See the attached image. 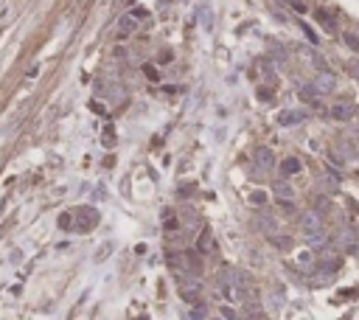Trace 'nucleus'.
Returning <instances> with one entry per match:
<instances>
[{
    "label": "nucleus",
    "instance_id": "obj_4",
    "mask_svg": "<svg viewBox=\"0 0 359 320\" xmlns=\"http://www.w3.org/2000/svg\"><path fill=\"white\" fill-rule=\"evenodd\" d=\"M300 228H303L309 236L320 233V217H317V214H312V211H309V214H303V217H300Z\"/></svg>",
    "mask_w": 359,
    "mask_h": 320
},
{
    "label": "nucleus",
    "instance_id": "obj_12",
    "mask_svg": "<svg viewBox=\"0 0 359 320\" xmlns=\"http://www.w3.org/2000/svg\"><path fill=\"white\" fill-rule=\"evenodd\" d=\"M113 250V242H104V247H101V250L96 253V261H104L107 259V253Z\"/></svg>",
    "mask_w": 359,
    "mask_h": 320
},
{
    "label": "nucleus",
    "instance_id": "obj_14",
    "mask_svg": "<svg viewBox=\"0 0 359 320\" xmlns=\"http://www.w3.org/2000/svg\"><path fill=\"white\" fill-rule=\"evenodd\" d=\"M146 76H149V79H158L160 73H158V70H155V68H152V65H146Z\"/></svg>",
    "mask_w": 359,
    "mask_h": 320
},
{
    "label": "nucleus",
    "instance_id": "obj_3",
    "mask_svg": "<svg viewBox=\"0 0 359 320\" xmlns=\"http://www.w3.org/2000/svg\"><path fill=\"white\" fill-rule=\"evenodd\" d=\"M253 160H255V166H258L261 172H270L272 166H275V157H272L270 149H258V152L253 155Z\"/></svg>",
    "mask_w": 359,
    "mask_h": 320
},
{
    "label": "nucleus",
    "instance_id": "obj_8",
    "mask_svg": "<svg viewBox=\"0 0 359 320\" xmlns=\"http://www.w3.org/2000/svg\"><path fill=\"white\" fill-rule=\"evenodd\" d=\"M334 118H337V121H345V118H351V107H342V104H340V107H334Z\"/></svg>",
    "mask_w": 359,
    "mask_h": 320
},
{
    "label": "nucleus",
    "instance_id": "obj_11",
    "mask_svg": "<svg viewBox=\"0 0 359 320\" xmlns=\"http://www.w3.org/2000/svg\"><path fill=\"white\" fill-rule=\"evenodd\" d=\"M191 320H205V306H199V303H197V306L191 309Z\"/></svg>",
    "mask_w": 359,
    "mask_h": 320
},
{
    "label": "nucleus",
    "instance_id": "obj_6",
    "mask_svg": "<svg viewBox=\"0 0 359 320\" xmlns=\"http://www.w3.org/2000/svg\"><path fill=\"white\" fill-rule=\"evenodd\" d=\"M197 247H199V253H210L213 250V239H210V233L205 230V233L199 236V242H197Z\"/></svg>",
    "mask_w": 359,
    "mask_h": 320
},
{
    "label": "nucleus",
    "instance_id": "obj_15",
    "mask_svg": "<svg viewBox=\"0 0 359 320\" xmlns=\"http://www.w3.org/2000/svg\"><path fill=\"white\" fill-rule=\"evenodd\" d=\"M219 320H225V318H219Z\"/></svg>",
    "mask_w": 359,
    "mask_h": 320
},
{
    "label": "nucleus",
    "instance_id": "obj_13",
    "mask_svg": "<svg viewBox=\"0 0 359 320\" xmlns=\"http://www.w3.org/2000/svg\"><path fill=\"white\" fill-rule=\"evenodd\" d=\"M222 318H225V320H239V315L230 309V306H222Z\"/></svg>",
    "mask_w": 359,
    "mask_h": 320
},
{
    "label": "nucleus",
    "instance_id": "obj_9",
    "mask_svg": "<svg viewBox=\"0 0 359 320\" xmlns=\"http://www.w3.org/2000/svg\"><path fill=\"white\" fill-rule=\"evenodd\" d=\"M342 40H345V45H348V48H354V51H359V37H357V34H345V37H342Z\"/></svg>",
    "mask_w": 359,
    "mask_h": 320
},
{
    "label": "nucleus",
    "instance_id": "obj_1",
    "mask_svg": "<svg viewBox=\"0 0 359 320\" xmlns=\"http://www.w3.org/2000/svg\"><path fill=\"white\" fill-rule=\"evenodd\" d=\"M135 28H138V20L132 17V14H123L118 20V26H115V40H129L135 34Z\"/></svg>",
    "mask_w": 359,
    "mask_h": 320
},
{
    "label": "nucleus",
    "instance_id": "obj_5",
    "mask_svg": "<svg viewBox=\"0 0 359 320\" xmlns=\"http://www.w3.org/2000/svg\"><path fill=\"white\" fill-rule=\"evenodd\" d=\"M275 197H278V202H289V199L295 197V188H292L286 180H278L275 183Z\"/></svg>",
    "mask_w": 359,
    "mask_h": 320
},
{
    "label": "nucleus",
    "instance_id": "obj_10",
    "mask_svg": "<svg viewBox=\"0 0 359 320\" xmlns=\"http://www.w3.org/2000/svg\"><path fill=\"white\" fill-rule=\"evenodd\" d=\"M104 146H115V130L113 127H107L104 130Z\"/></svg>",
    "mask_w": 359,
    "mask_h": 320
},
{
    "label": "nucleus",
    "instance_id": "obj_7",
    "mask_svg": "<svg viewBox=\"0 0 359 320\" xmlns=\"http://www.w3.org/2000/svg\"><path fill=\"white\" fill-rule=\"evenodd\" d=\"M278 121L283 124V127H286V124H298V121H303V113H280Z\"/></svg>",
    "mask_w": 359,
    "mask_h": 320
},
{
    "label": "nucleus",
    "instance_id": "obj_2",
    "mask_svg": "<svg viewBox=\"0 0 359 320\" xmlns=\"http://www.w3.org/2000/svg\"><path fill=\"white\" fill-rule=\"evenodd\" d=\"M300 169H303V166H300V160L295 155H289V157H283V160H280V177H283V180L292 177V174H298Z\"/></svg>",
    "mask_w": 359,
    "mask_h": 320
}]
</instances>
